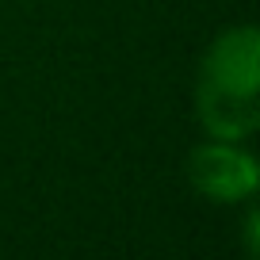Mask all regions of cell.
<instances>
[{
    "label": "cell",
    "instance_id": "2",
    "mask_svg": "<svg viewBox=\"0 0 260 260\" xmlns=\"http://www.w3.org/2000/svg\"><path fill=\"white\" fill-rule=\"evenodd\" d=\"M187 180L199 195L214 199V203H234V199H249L260 184L256 157L237 149L234 142H207L187 153Z\"/></svg>",
    "mask_w": 260,
    "mask_h": 260
},
{
    "label": "cell",
    "instance_id": "1",
    "mask_svg": "<svg viewBox=\"0 0 260 260\" xmlns=\"http://www.w3.org/2000/svg\"><path fill=\"white\" fill-rule=\"evenodd\" d=\"M260 35L252 23L230 27L211 42L195 84V115L211 138L237 142L260 126Z\"/></svg>",
    "mask_w": 260,
    "mask_h": 260
},
{
    "label": "cell",
    "instance_id": "3",
    "mask_svg": "<svg viewBox=\"0 0 260 260\" xmlns=\"http://www.w3.org/2000/svg\"><path fill=\"white\" fill-rule=\"evenodd\" d=\"M256 211H249V214H245V241H249V245H245V249H249V252H256L260 249V241H256Z\"/></svg>",
    "mask_w": 260,
    "mask_h": 260
}]
</instances>
